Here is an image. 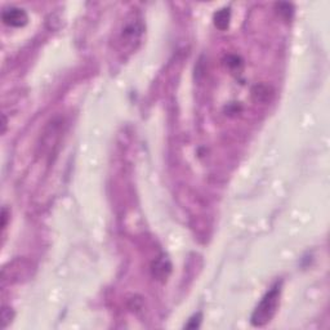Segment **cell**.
<instances>
[{
	"mask_svg": "<svg viewBox=\"0 0 330 330\" xmlns=\"http://www.w3.org/2000/svg\"><path fill=\"white\" fill-rule=\"evenodd\" d=\"M281 286H283V283L277 281L260 299L250 317V323L253 327H264L266 324H268L274 319L280 305Z\"/></svg>",
	"mask_w": 330,
	"mask_h": 330,
	"instance_id": "cell-1",
	"label": "cell"
},
{
	"mask_svg": "<svg viewBox=\"0 0 330 330\" xmlns=\"http://www.w3.org/2000/svg\"><path fill=\"white\" fill-rule=\"evenodd\" d=\"M143 34V22L140 16L132 15L125 21L120 34V41L123 47L129 48L130 51L136 49V44L141 40Z\"/></svg>",
	"mask_w": 330,
	"mask_h": 330,
	"instance_id": "cell-2",
	"label": "cell"
},
{
	"mask_svg": "<svg viewBox=\"0 0 330 330\" xmlns=\"http://www.w3.org/2000/svg\"><path fill=\"white\" fill-rule=\"evenodd\" d=\"M1 19L5 25L11 26V27H23L29 22V16L21 8L11 7L4 9Z\"/></svg>",
	"mask_w": 330,
	"mask_h": 330,
	"instance_id": "cell-3",
	"label": "cell"
},
{
	"mask_svg": "<svg viewBox=\"0 0 330 330\" xmlns=\"http://www.w3.org/2000/svg\"><path fill=\"white\" fill-rule=\"evenodd\" d=\"M151 272H152V276L156 280L165 281L169 277V275H170V272H172V263H170V260L165 257V256H160V257L156 258L152 262Z\"/></svg>",
	"mask_w": 330,
	"mask_h": 330,
	"instance_id": "cell-4",
	"label": "cell"
},
{
	"mask_svg": "<svg viewBox=\"0 0 330 330\" xmlns=\"http://www.w3.org/2000/svg\"><path fill=\"white\" fill-rule=\"evenodd\" d=\"M230 19H231V11L230 8H223L220 9L214 15V25H216L217 29L220 30H226L230 25Z\"/></svg>",
	"mask_w": 330,
	"mask_h": 330,
	"instance_id": "cell-5",
	"label": "cell"
},
{
	"mask_svg": "<svg viewBox=\"0 0 330 330\" xmlns=\"http://www.w3.org/2000/svg\"><path fill=\"white\" fill-rule=\"evenodd\" d=\"M252 93H253L254 98L257 99V101H260V102L267 101V99L270 98V94H271V92H270V87H267V85L264 84L256 85Z\"/></svg>",
	"mask_w": 330,
	"mask_h": 330,
	"instance_id": "cell-6",
	"label": "cell"
},
{
	"mask_svg": "<svg viewBox=\"0 0 330 330\" xmlns=\"http://www.w3.org/2000/svg\"><path fill=\"white\" fill-rule=\"evenodd\" d=\"M200 323H202V313H196L188 320V323L184 325V328L187 329H196V328L200 327Z\"/></svg>",
	"mask_w": 330,
	"mask_h": 330,
	"instance_id": "cell-7",
	"label": "cell"
},
{
	"mask_svg": "<svg viewBox=\"0 0 330 330\" xmlns=\"http://www.w3.org/2000/svg\"><path fill=\"white\" fill-rule=\"evenodd\" d=\"M226 65H227L230 69H238V66L241 65V61H240V58H238V55H230L227 58Z\"/></svg>",
	"mask_w": 330,
	"mask_h": 330,
	"instance_id": "cell-8",
	"label": "cell"
},
{
	"mask_svg": "<svg viewBox=\"0 0 330 330\" xmlns=\"http://www.w3.org/2000/svg\"><path fill=\"white\" fill-rule=\"evenodd\" d=\"M7 220H8L7 208H3V212H1V227H3V230L5 228V226H7Z\"/></svg>",
	"mask_w": 330,
	"mask_h": 330,
	"instance_id": "cell-9",
	"label": "cell"
}]
</instances>
